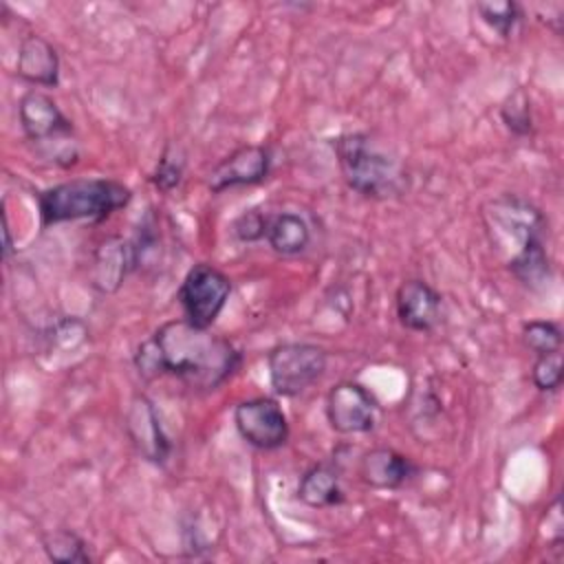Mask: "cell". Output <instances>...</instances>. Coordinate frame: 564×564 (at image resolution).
Masks as SVG:
<instances>
[{
    "label": "cell",
    "instance_id": "cell-15",
    "mask_svg": "<svg viewBox=\"0 0 564 564\" xmlns=\"http://www.w3.org/2000/svg\"><path fill=\"white\" fill-rule=\"evenodd\" d=\"M15 73L29 84L55 88L59 84V55L55 46L42 35H26L18 48Z\"/></svg>",
    "mask_w": 564,
    "mask_h": 564
},
{
    "label": "cell",
    "instance_id": "cell-6",
    "mask_svg": "<svg viewBox=\"0 0 564 564\" xmlns=\"http://www.w3.org/2000/svg\"><path fill=\"white\" fill-rule=\"evenodd\" d=\"M231 295V280L214 264L198 262L187 269L176 300L183 308V317L200 328H212Z\"/></svg>",
    "mask_w": 564,
    "mask_h": 564
},
{
    "label": "cell",
    "instance_id": "cell-10",
    "mask_svg": "<svg viewBox=\"0 0 564 564\" xmlns=\"http://www.w3.org/2000/svg\"><path fill=\"white\" fill-rule=\"evenodd\" d=\"M18 121L24 137L33 143H53L73 134V121L59 106L40 90H26L18 104Z\"/></svg>",
    "mask_w": 564,
    "mask_h": 564
},
{
    "label": "cell",
    "instance_id": "cell-20",
    "mask_svg": "<svg viewBox=\"0 0 564 564\" xmlns=\"http://www.w3.org/2000/svg\"><path fill=\"white\" fill-rule=\"evenodd\" d=\"M500 119L509 132L516 137L533 134V115H531V99L524 88H516L507 95L500 104Z\"/></svg>",
    "mask_w": 564,
    "mask_h": 564
},
{
    "label": "cell",
    "instance_id": "cell-5",
    "mask_svg": "<svg viewBox=\"0 0 564 564\" xmlns=\"http://www.w3.org/2000/svg\"><path fill=\"white\" fill-rule=\"evenodd\" d=\"M326 361V350L317 344H278L267 355L269 383L280 397H297L324 375Z\"/></svg>",
    "mask_w": 564,
    "mask_h": 564
},
{
    "label": "cell",
    "instance_id": "cell-1",
    "mask_svg": "<svg viewBox=\"0 0 564 564\" xmlns=\"http://www.w3.org/2000/svg\"><path fill=\"white\" fill-rule=\"evenodd\" d=\"M242 364V352L223 335L189 324L185 317L161 324L134 352L143 379L172 375L194 390H216Z\"/></svg>",
    "mask_w": 564,
    "mask_h": 564
},
{
    "label": "cell",
    "instance_id": "cell-9",
    "mask_svg": "<svg viewBox=\"0 0 564 564\" xmlns=\"http://www.w3.org/2000/svg\"><path fill=\"white\" fill-rule=\"evenodd\" d=\"M271 174V150L258 143H247L229 152L216 163L207 176V189L220 194L231 187H247L267 181Z\"/></svg>",
    "mask_w": 564,
    "mask_h": 564
},
{
    "label": "cell",
    "instance_id": "cell-17",
    "mask_svg": "<svg viewBox=\"0 0 564 564\" xmlns=\"http://www.w3.org/2000/svg\"><path fill=\"white\" fill-rule=\"evenodd\" d=\"M264 240L280 256H297L311 245V229L295 212H280L269 216Z\"/></svg>",
    "mask_w": 564,
    "mask_h": 564
},
{
    "label": "cell",
    "instance_id": "cell-19",
    "mask_svg": "<svg viewBox=\"0 0 564 564\" xmlns=\"http://www.w3.org/2000/svg\"><path fill=\"white\" fill-rule=\"evenodd\" d=\"M476 11L480 20L505 40L511 37L522 22V9L518 2H511V0L476 2Z\"/></svg>",
    "mask_w": 564,
    "mask_h": 564
},
{
    "label": "cell",
    "instance_id": "cell-23",
    "mask_svg": "<svg viewBox=\"0 0 564 564\" xmlns=\"http://www.w3.org/2000/svg\"><path fill=\"white\" fill-rule=\"evenodd\" d=\"M531 381L540 392H555L564 381V364L562 352H549L538 355L533 368H531Z\"/></svg>",
    "mask_w": 564,
    "mask_h": 564
},
{
    "label": "cell",
    "instance_id": "cell-24",
    "mask_svg": "<svg viewBox=\"0 0 564 564\" xmlns=\"http://www.w3.org/2000/svg\"><path fill=\"white\" fill-rule=\"evenodd\" d=\"M267 223H269L267 214L258 209H247L231 223V234L238 242H260L264 240Z\"/></svg>",
    "mask_w": 564,
    "mask_h": 564
},
{
    "label": "cell",
    "instance_id": "cell-22",
    "mask_svg": "<svg viewBox=\"0 0 564 564\" xmlns=\"http://www.w3.org/2000/svg\"><path fill=\"white\" fill-rule=\"evenodd\" d=\"M522 341L535 355L557 352L562 348V330L551 319H531L522 326Z\"/></svg>",
    "mask_w": 564,
    "mask_h": 564
},
{
    "label": "cell",
    "instance_id": "cell-14",
    "mask_svg": "<svg viewBox=\"0 0 564 564\" xmlns=\"http://www.w3.org/2000/svg\"><path fill=\"white\" fill-rule=\"evenodd\" d=\"M416 474V465L392 447H372L359 460V476L372 489H401Z\"/></svg>",
    "mask_w": 564,
    "mask_h": 564
},
{
    "label": "cell",
    "instance_id": "cell-4",
    "mask_svg": "<svg viewBox=\"0 0 564 564\" xmlns=\"http://www.w3.org/2000/svg\"><path fill=\"white\" fill-rule=\"evenodd\" d=\"M132 189L121 181L106 176H77L51 185L37 194L40 227L59 223H104L115 212L128 207Z\"/></svg>",
    "mask_w": 564,
    "mask_h": 564
},
{
    "label": "cell",
    "instance_id": "cell-7",
    "mask_svg": "<svg viewBox=\"0 0 564 564\" xmlns=\"http://www.w3.org/2000/svg\"><path fill=\"white\" fill-rule=\"evenodd\" d=\"M234 423L240 438L262 452L286 445L291 432L282 405L271 397H253L240 401L234 408Z\"/></svg>",
    "mask_w": 564,
    "mask_h": 564
},
{
    "label": "cell",
    "instance_id": "cell-25",
    "mask_svg": "<svg viewBox=\"0 0 564 564\" xmlns=\"http://www.w3.org/2000/svg\"><path fill=\"white\" fill-rule=\"evenodd\" d=\"M2 238H4V245H2V258L9 260L15 251L13 247V238H11V225H9V216H7V205L2 203Z\"/></svg>",
    "mask_w": 564,
    "mask_h": 564
},
{
    "label": "cell",
    "instance_id": "cell-8",
    "mask_svg": "<svg viewBox=\"0 0 564 564\" xmlns=\"http://www.w3.org/2000/svg\"><path fill=\"white\" fill-rule=\"evenodd\" d=\"M379 414L377 397L359 381H339L326 394V419L337 434H366Z\"/></svg>",
    "mask_w": 564,
    "mask_h": 564
},
{
    "label": "cell",
    "instance_id": "cell-3",
    "mask_svg": "<svg viewBox=\"0 0 564 564\" xmlns=\"http://www.w3.org/2000/svg\"><path fill=\"white\" fill-rule=\"evenodd\" d=\"M346 185L372 200L399 198L410 189V174L401 159L366 132H344L330 139Z\"/></svg>",
    "mask_w": 564,
    "mask_h": 564
},
{
    "label": "cell",
    "instance_id": "cell-12",
    "mask_svg": "<svg viewBox=\"0 0 564 564\" xmlns=\"http://www.w3.org/2000/svg\"><path fill=\"white\" fill-rule=\"evenodd\" d=\"M399 324L414 333H430L443 319V295L425 280H405L394 293Z\"/></svg>",
    "mask_w": 564,
    "mask_h": 564
},
{
    "label": "cell",
    "instance_id": "cell-2",
    "mask_svg": "<svg viewBox=\"0 0 564 564\" xmlns=\"http://www.w3.org/2000/svg\"><path fill=\"white\" fill-rule=\"evenodd\" d=\"M482 220L491 245L505 253L511 275L533 291L546 286L553 275L546 249V216L531 200L502 194L485 205Z\"/></svg>",
    "mask_w": 564,
    "mask_h": 564
},
{
    "label": "cell",
    "instance_id": "cell-16",
    "mask_svg": "<svg viewBox=\"0 0 564 564\" xmlns=\"http://www.w3.org/2000/svg\"><path fill=\"white\" fill-rule=\"evenodd\" d=\"M297 498L311 509H330L346 500L341 489L339 467L335 463H315L311 465L297 482Z\"/></svg>",
    "mask_w": 564,
    "mask_h": 564
},
{
    "label": "cell",
    "instance_id": "cell-13",
    "mask_svg": "<svg viewBox=\"0 0 564 564\" xmlns=\"http://www.w3.org/2000/svg\"><path fill=\"white\" fill-rule=\"evenodd\" d=\"M137 267L139 264H137L132 240H123L121 236H110L93 253L90 284L99 293H115L123 284L126 275Z\"/></svg>",
    "mask_w": 564,
    "mask_h": 564
},
{
    "label": "cell",
    "instance_id": "cell-21",
    "mask_svg": "<svg viewBox=\"0 0 564 564\" xmlns=\"http://www.w3.org/2000/svg\"><path fill=\"white\" fill-rule=\"evenodd\" d=\"M183 174H185V159H183V152H181L176 145L167 143V145L163 148V152H161V156H159V161H156L152 174H150V181H152V185H154L156 189H161V192H172V189H176V187L181 185Z\"/></svg>",
    "mask_w": 564,
    "mask_h": 564
},
{
    "label": "cell",
    "instance_id": "cell-11",
    "mask_svg": "<svg viewBox=\"0 0 564 564\" xmlns=\"http://www.w3.org/2000/svg\"><path fill=\"white\" fill-rule=\"evenodd\" d=\"M126 430L137 452L154 463L163 465L172 454V443L159 421L154 403L145 394H134L126 410Z\"/></svg>",
    "mask_w": 564,
    "mask_h": 564
},
{
    "label": "cell",
    "instance_id": "cell-18",
    "mask_svg": "<svg viewBox=\"0 0 564 564\" xmlns=\"http://www.w3.org/2000/svg\"><path fill=\"white\" fill-rule=\"evenodd\" d=\"M42 549L51 562L57 564H90L86 540L73 529H55L42 538Z\"/></svg>",
    "mask_w": 564,
    "mask_h": 564
}]
</instances>
